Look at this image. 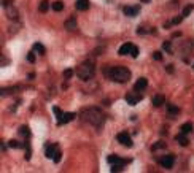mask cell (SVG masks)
Here are the masks:
<instances>
[{"mask_svg":"<svg viewBox=\"0 0 194 173\" xmlns=\"http://www.w3.org/2000/svg\"><path fill=\"white\" fill-rule=\"evenodd\" d=\"M177 141H178L180 144H182V146H186V144L189 143V141H188V138L185 137V134H182V135H178V137H177Z\"/></svg>","mask_w":194,"mask_h":173,"instance_id":"cell-19","label":"cell"},{"mask_svg":"<svg viewBox=\"0 0 194 173\" xmlns=\"http://www.w3.org/2000/svg\"><path fill=\"white\" fill-rule=\"evenodd\" d=\"M45 153H46V157L53 159V157H54V154L57 153V146H54V144H48L46 149H45Z\"/></svg>","mask_w":194,"mask_h":173,"instance_id":"cell-11","label":"cell"},{"mask_svg":"<svg viewBox=\"0 0 194 173\" xmlns=\"http://www.w3.org/2000/svg\"><path fill=\"white\" fill-rule=\"evenodd\" d=\"M107 162H108L110 165H126L129 161H123L120 156L112 154V156H108V157H107Z\"/></svg>","mask_w":194,"mask_h":173,"instance_id":"cell-6","label":"cell"},{"mask_svg":"<svg viewBox=\"0 0 194 173\" xmlns=\"http://www.w3.org/2000/svg\"><path fill=\"white\" fill-rule=\"evenodd\" d=\"M81 119L88 122V124H91V126L97 127V129H100L103 126V122H105V114H103L102 110L99 108H86V110H83L81 111Z\"/></svg>","mask_w":194,"mask_h":173,"instance_id":"cell-1","label":"cell"},{"mask_svg":"<svg viewBox=\"0 0 194 173\" xmlns=\"http://www.w3.org/2000/svg\"><path fill=\"white\" fill-rule=\"evenodd\" d=\"M27 60H29V62H35V53L30 51L29 54H27Z\"/></svg>","mask_w":194,"mask_h":173,"instance_id":"cell-27","label":"cell"},{"mask_svg":"<svg viewBox=\"0 0 194 173\" xmlns=\"http://www.w3.org/2000/svg\"><path fill=\"white\" fill-rule=\"evenodd\" d=\"M48 8H50V3H48V0H41V2H40V6H38L40 13H46Z\"/></svg>","mask_w":194,"mask_h":173,"instance_id":"cell-18","label":"cell"},{"mask_svg":"<svg viewBox=\"0 0 194 173\" xmlns=\"http://www.w3.org/2000/svg\"><path fill=\"white\" fill-rule=\"evenodd\" d=\"M103 75H105V78L112 80L115 83H127L130 80V72L126 67H120V65L103 68Z\"/></svg>","mask_w":194,"mask_h":173,"instance_id":"cell-2","label":"cell"},{"mask_svg":"<svg viewBox=\"0 0 194 173\" xmlns=\"http://www.w3.org/2000/svg\"><path fill=\"white\" fill-rule=\"evenodd\" d=\"M51 8L54 11H62L64 10V2H61V0H56V2H53L51 3Z\"/></svg>","mask_w":194,"mask_h":173,"instance_id":"cell-16","label":"cell"},{"mask_svg":"<svg viewBox=\"0 0 194 173\" xmlns=\"http://www.w3.org/2000/svg\"><path fill=\"white\" fill-rule=\"evenodd\" d=\"M53 161H54V162H56V164H57V162L61 161V153H59V149H57V153H56V154H54V157H53Z\"/></svg>","mask_w":194,"mask_h":173,"instance_id":"cell-31","label":"cell"},{"mask_svg":"<svg viewBox=\"0 0 194 173\" xmlns=\"http://www.w3.org/2000/svg\"><path fill=\"white\" fill-rule=\"evenodd\" d=\"M167 110H169V113H174V114H178V111H180V110L175 105H172V103H169V105H167Z\"/></svg>","mask_w":194,"mask_h":173,"instance_id":"cell-22","label":"cell"},{"mask_svg":"<svg viewBox=\"0 0 194 173\" xmlns=\"http://www.w3.org/2000/svg\"><path fill=\"white\" fill-rule=\"evenodd\" d=\"M8 146H10V148H19L21 143H18L16 140H11V141H8Z\"/></svg>","mask_w":194,"mask_h":173,"instance_id":"cell-25","label":"cell"},{"mask_svg":"<svg viewBox=\"0 0 194 173\" xmlns=\"http://www.w3.org/2000/svg\"><path fill=\"white\" fill-rule=\"evenodd\" d=\"M65 29L67 30H75L77 29V21H75V18H70L65 21Z\"/></svg>","mask_w":194,"mask_h":173,"instance_id":"cell-14","label":"cell"},{"mask_svg":"<svg viewBox=\"0 0 194 173\" xmlns=\"http://www.w3.org/2000/svg\"><path fill=\"white\" fill-rule=\"evenodd\" d=\"M33 51H37V53H40V54H45V53H46L45 46L41 45V43H35V45H33Z\"/></svg>","mask_w":194,"mask_h":173,"instance_id":"cell-20","label":"cell"},{"mask_svg":"<svg viewBox=\"0 0 194 173\" xmlns=\"http://www.w3.org/2000/svg\"><path fill=\"white\" fill-rule=\"evenodd\" d=\"M147 86H148L147 78H138V80H137V83L134 84V89H135L137 92H140V91H143V89H147Z\"/></svg>","mask_w":194,"mask_h":173,"instance_id":"cell-9","label":"cell"},{"mask_svg":"<svg viewBox=\"0 0 194 173\" xmlns=\"http://www.w3.org/2000/svg\"><path fill=\"white\" fill-rule=\"evenodd\" d=\"M123 11H124V15H126V16L132 18V16H135L137 13L140 11V6H138V5H135V6H124Z\"/></svg>","mask_w":194,"mask_h":173,"instance_id":"cell-8","label":"cell"},{"mask_svg":"<svg viewBox=\"0 0 194 173\" xmlns=\"http://www.w3.org/2000/svg\"><path fill=\"white\" fill-rule=\"evenodd\" d=\"M153 59H154V60H162V54L159 53V51H154V53H153Z\"/></svg>","mask_w":194,"mask_h":173,"instance_id":"cell-26","label":"cell"},{"mask_svg":"<svg viewBox=\"0 0 194 173\" xmlns=\"http://www.w3.org/2000/svg\"><path fill=\"white\" fill-rule=\"evenodd\" d=\"M164 102H165L164 95H154V97H153V105H154V107H161V105H164Z\"/></svg>","mask_w":194,"mask_h":173,"instance_id":"cell-15","label":"cell"},{"mask_svg":"<svg viewBox=\"0 0 194 173\" xmlns=\"http://www.w3.org/2000/svg\"><path fill=\"white\" fill-rule=\"evenodd\" d=\"M89 8V0H77V10L86 11Z\"/></svg>","mask_w":194,"mask_h":173,"instance_id":"cell-13","label":"cell"},{"mask_svg":"<svg viewBox=\"0 0 194 173\" xmlns=\"http://www.w3.org/2000/svg\"><path fill=\"white\" fill-rule=\"evenodd\" d=\"M118 141L120 143H123L124 146H127V148H130L132 146V140H130V135L127 134V132H121V134H118Z\"/></svg>","mask_w":194,"mask_h":173,"instance_id":"cell-5","label":"cell"},{"mask_svg":"<svg viewBox=\"0 0 194 173\" xmlns=\"http://www.w3.org/2000/svg\"><path fill=\"white\" fill-rule=\"evenodd\" d=\"M19 134L23 135V137H26V138H27V137H29V129H27L26 126H23V127L19 129Z\"/></svg>","mask_w":194,"mask_h":173,"instance_id":"cell-24","label":"cell"},{"mask_svg":"<svg viewBox=\"0 0 194 173\" xmlns=\"http://www.w3.org/2000/svg\"><path fill=\"white\" fill-rule=\"evenodd\" d=\"M140 100H142V95H135V94H127L126 95V102L129 105H135V103H138Z\"/></svg>","mask_w":194,"mask_h":173,"instance_id":"cell-10","label":"cell"},{"mask_svg":"<svg viewBox=\"0 0 194 173\" xmlns=\"http://www.w3.org/2000/svg\"><path fill=\"white\" fill-rule=\"evenodd\" d=\"M158 148H165V144H164V143H161V141H159L158 144H154V146H153V149H158Z\"/></svg>","mask_w":194,"mask_h":173,"instance_id":"cell-33","label":"cell"},{"mask_svg":"<svg viewBox=\"0 0 194 173\" xmlns=\"http://www.w3.org/2000/svg\"><path fill=\"white\" fill-rule=\"evenodd\" d=\"M180 130H182V134H189L191 132V130H192V124L191 122H186V124H183V126L182 127H180Z\"/></svg>","mask_w":194,"mask_h":173,"instance_id":"cell-17","label":"cell"},{"mask_svg":"<svg viewBox=\"0 0 194 173\" xmlns=\"http://www.w3.org/2000/svg\"><path fill=\"white\" fill-rule=\"evenodd\" d=\"M72 75H73V70H70V68L64 70V76H65V78H72Z\"/></svg>","mask_w":194,"mask_h":173,"instance_id":"cell-28","label":"cell"},{"mask_svg":"<svg viewBox=\"0 0 194 173\" xmlns=\"http://www.w3.org/2000/svg\"><path fill=\"white\" fill-rule=\"evenodd\" d=\"M75 119V113H64V116L61 117V121H57V124H67Z\"/></svg>","mask_w":194,"mask_h":173,"instance_id":"cell-12","label":"cell"},{"mask_svg":"<svg viewBox=\"0 0 194 173\" xmlns=\"http://www.w3.org/2000/svg\"><path fill=\"white\" fill-rule=\"evenodd\" d=\"M94 72H95V67L91 60H86V62H83V64H80L77 67V76L83 81H88V80H91L94 76Z\"/></svg>","mask_w":194,"mask_h":173,"instance_id":"cell-3","label":"cell"},{"mask_svg":"<svg viewBox=\"0 0 194 173\" xmlns=\"http://www.w3.org/2000/svg\"><path fill=\"white\" fill-rule=\"evenodd\" d=\"M130 56H132V57H137V56H138V48H137V46H134V49H132V53H130Z\"/></svg>","mask_w":194,"mask_h":173,"instance_id":"cell-32","label":"cell"},{"mask_svg":"<svg viewBox=\"0 0 194 173\" xmlns=\"http://www.w3.org/2000/svg\"><path fill=\"white\" fill-rule=\"evenodd\" d=\"M192 68H194V67H192Z\"/></svg>","mask_w":194,"mask_h":173,"instance_id":"cell-35","label":"cell"},{"mask_svg":"<svg viewBox=\"0 0 194 173\" xmlns=\"http://www.w3.org/2000/svg\"><path fill=\"white\" fill-rule=\"evenodd\" d=\"M123 167L124 165H112V171H120V170H123Z\"/></svg>","mask_w":194,"mask_h":173,"instance_id":"cell-30","label":"cell"},{"mask_svg":"<svg viewBox=\"0 0 194 173\" xmlns=\"http://www.w3.org/2000/svg\"><path fill=\"white\" fill-rule=\"evenodd\" d=\"M174 162H175V157L172 156V154L162 156L161 159H159V164H161L164 168H172V165H174Z\"/></svg>","mask_w":194,"mask_h":173,"instance_id":"cell-4","label":"cell"},{"mask_svg":"<svg viewBox=\"0 0 194 173\" xmlns=\"http://www.w3.org/2000/svg\"><path fill=\"white\" fill-rule=\"evenodd\" d=\"M132 49H134V45L132 43H126V45H123L120 49H118V54L120 56H130V53H132Z\"/></svg>","mask_w":194,"mask_h":173,"instance_id":"cell-7","label":"cell"},{"mask_svg":"<svg viewBox=\"0 0 194 173\" xmlns=\"http://www.w3.org/2000/svg\"><path fill=\"white\" fill-rule=\"evenodd\" d=\"M142 2H150V0H142Z\"/></svg>","mask_w":194,"mask_h":173,"instance_id":"cell-34","label":"cell"},{"mask_svg":"<svg viewBox=\"0 0 194 173\" xmlns=\"http://www.w3.org/2000/svg\"><path fill=\"white\" fill-rule=\"evenodd\" d=\"M164 49H165V51H172V45H170V41H164Z\"/></svg>","mask_w":194,"mask_h":173,"instance_id":"cell-29","label":"cell"},{"mask_svg":"<svg viewBox=\"0 0 194 173\" xmlns=\"http://www.w3.org/2000/svg\"><path fill=\"white\" fill-rule=\"evenodd\" d=\"M53 113L56 114V117H57V121H61V117L64 116V113L61 111V108H59V107H53Z\"/></svg>","mask_w":194,"mask_h":173,"instance_id":"cell-21","label":"cell"},{"mask_svg":"<svg viewBox=\"0 0 194 173\" xmlns=\"http://www.w3.org/2000/svg\"><path fill=\"white\" fill-rule=\"evenodd\" d=\"M192 8H194L192 5H188V6H186V8L183 10V15H182V16H183V18H186V16H189V13L192 11Z\"/></svg>","mask_w":194,"mask_h":173,"instance_id":"cell-23","label":"cell"}]
</instances>
